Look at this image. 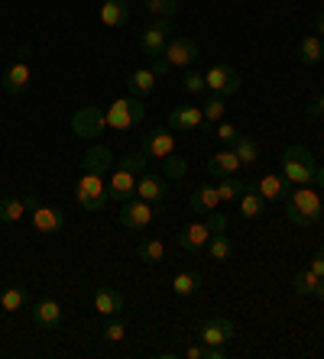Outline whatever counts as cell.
Returning <instances> with one entry per match:
<instances>
[{
    "label": "cell",
    "instance_id": "5bb4252c",
    "mask_svg": "<svg viewBox=\"0 0 324 359\" xmlns=\"http://www.w3.org/2000/svg\"><path fill=\"white\" fill-rule=\"evenodd\" d=\"M143 152L150 159H166L175 152V136L169 130H146L143 133Z\"/></svg>",
    "mask_w": 324,
    "mask_h": 359
},
{
    "label": "cell",
    "instance_id": "4fadbf2b",
    "mask_svg": "<svg viewBox=\"0 0 324 359\" xmlns=\"http://www.w3.org/2000/svg\"><path fill=\"white\" fill-rule=\"evenodd\" d=\"M166 194H169V184H166V178H162V175L143 172V175L136 178V198L150 201L153 208H159V204L166 201Z\"/></svg>",
    "mask_w": 324,
    "mask_h": 359
},
{
    "label": "cell",
    "instance_id": "52a82bcc",
    "mask_svg": "<svg viewBox=\"0 0 324 359\" xmlns=\"http://www.w3.org/2000/svg\"><path fill=\"white\" fill-rule=\"evenodd\" d=\"M233 337H237V327H233V320L224 318V314L205 318L198 324V340L205 343V346H227Z\"/></svg>",
    "mask_w": 324,
    "mask_h": 359
},
{
    "label": "cell",
    "instance_id": "8d00e7d4",
    "mask_svg": "<svg viewBox=\"0 0 324 359\" xmlns=\"http://www.w3.org/2000/svg\"><path fill=\"white\" fill-rule=\"evenodd\" d=\"M146 162H150L146 152H127V156L117 159V168H127V172H134V175H143V172H146Z\"/></svg>",
    "mask_w": 324,
    "mask_h": 359
},
{
    "label": "cell",
    "instance_id": "74e56055",
    "mask_svg": "<svg viewBox=\"0 0 324 359\" xmlns=\"http://www.w3.org/2000/svg\"><path fill=\"white\" fill-rule=\"evenodd\" d=\"M0 308L10 311V314H13V311H23L26 308V292H23V288H17V285H13V288H7V292L0 294Z\"/></svg>",
    "mask_w": 324,
    "mask_h": 359
},
{
    "label": "cell",
    "instance_id": "484cf974",
    "mask_svg": "<svg viewBox=\"0 0 324 359\" xmlns=\"http://www.w3.org/2000/svg\"><path fill=\"white\" fill-rule=\"evenodd\" d=\"M257 191L263 194V201H285V194H289V182H285L283 175H263L257 182Z\"/></svg>",
    "mask_w": 324,
    "mask_h": 359
},
{
    "label": "cell",
    "instance_id": "bcb514c9",
    "mask_svg": "<svg viewBox=\"0 0 324 359\" xmlns=\"http://www.w3.org/2000/svg\"><path fill=\"white\" fill-rule=\"evenodd\" d=\"M308 269H311L318 278H324V246H318V252L311 256V266H308Z\"/></svg>",
    "mask_w": 324,
    "mask_h": 359
},
{
    "label": "cell",
    "instance_id": "277c9868",
    "mask_svg": "<svg viewBox=\"0 0 324 359\" xmlns=\"http://www.w3.org/2000/svg\"><path fill=\"white\" fill-rule=\"evenodd\" d=\"M146 117V107L140 104V97H120L110 104V110H104V120H108V130H134L136 123H143Z\"/></svg>",
    "mask_w": 324,
    "mask_h": 359
},
{
    "label": "cell",
    "instance_id": "ac0fdd59",
    "mask_svg": "<svg viewBox=\"0 0 324 359\" xmlns=\"http://www.w3.org/2000/svg\"><path fill=\"white\" fill-rule=\"evenodd\" d=\"M208 240H211V230L205 220H195V224H188L182 233H179V246H182L185 252H201L208 246Z\"/></svg>",
    "mask_w": 324,
    "mask_h": 359
},
{
    "label": "cell",
    "instance_id": "7bdbcfd3",
    "mask_svg": "<svg viewBox=\"0 0 324 359\" xmlns=\"http://www.w3.org/2000/svg\"><path fill=\"white\" fill-rule=\"evenodd\" d=\"M214 130H217V140L227 142V146H233V142H237V136H240V130H237L233 123H217Z\"/></svg>",
    "mask_w": 324,
    "mask_h": 359
},
{
    "label": "cell",
    "instance_id": "cb8c5ba5",
    "mask_svg": "<svg viewBox=\"0 0 324 359\" xmlns=\"http://www.w3.org/2000/svg\"><path fill=\"white\" fill-rule=\"evenodd\" d=\"M237 168H240V159L233 156V149H221L208 159V175H214V178L237 175Z\"/></svg>",
    "mask_w": 324,
    "mask_h": 359
},
{
    "label": "cell",
    "instance_id": "5b68a950",
    "mask_svg": "<svg viewBox=\"0 0 324 359\" xmlns=\"http://www.w3.org/2000/svg\"><path fill=\"white\" fill-rule=\"evenodd\" d=\"M30 52H33V46H20V59L13 62V65L4 72V91L13 94V97H20V94L30 88V81H33V65H30Z\"/></svg>",
    "mask_w": 324,
    "mask_h": 359
},
{
    "label": "cell",
    "instance_id": "b9f144b4",
    "mask_svg": "<svg viewBox=\"0 0 324 359\" xmlns=\"http://www.w3.org/2000/svg\"><path fill=\"white\" fill-rule=\"evenodd\" d=\"M205 224H208L211 233H224L227 226H231V220H227V214H221V210H211V214H205Z\"/></svg>",
    "mask_w": 324,
    "mask_h": 359
},
{
    "label": "cell",
    "instance_id": "4316f807",
    "mask_svg": "<svg viewBox=\"0 0 324 359\" xmlns=\"http://www.w3.org/2000/svg\"><path fill=\"white\" fill-rule=\"evenodd\" d=\"M237 204H240V217L243 220H257V217L266 214V201H263V194H259L257 188H247Z\"/></svg>",
    "mask_w": 324,
    "mask_h": 359
},
{
    "label": "cell",
    "instance_id": "603a6c76",
    "mask_svg": "<svg viewBox=\"0 0 324 359\" xmlns=\"http://www.w3.org/2000/svg\"><path fill=\"white\" fill-rule=\"evenodd\" d=\"M82 165L84 172H94V175H108L110 165H114V152L108 149V146H94V149H88L82 156Z\"/></svg>",
    "mask_w": 324,
    "mask_h": 359
},
{
    "label": "cell",
    "instance_id": "83f0119b",
    "mask_svg": "<svg viewBox=\"0 0 324 359\" xmlns=\"http://www.w3.org/2000/svg\"><path fill=\"white\" fill-rule=\"evenodd\" d=\"M136 259L146 262V266H159V262H166V243L162 240H143L136 246Z\"/></svg>",
    "mask_w": 324,
    "mask_h": 359
},
{
    "label": "cell",
    "instance_id": "1f68e13d",
    "mask_svg": "<svg viewBox=\"0 0 324 359\" xmlns=\"http://www.w3.org/2000/svg\"><path fill=\"white\" fill-rule=\"evenodd\" d=\"M208 256L214 262H227L233 256V240L227 233H211L208 240Z\"/></svg>",
    "mask_w": 324,
    "mask_h": 359
},
{
    "label": "cell",
    "instance_id": "f546056e",
    "mask_svg": "<svg viewBox=\"0 0 324 359\" xmlns=\"http://www.w3.org/2000/svg\"><path fill=\"white\" fill-rule=\"evenodd\" d=\"M233 156L240 159V165H253V162L259 159V142L253 140V136L240 133L237 136V142H233Z\"/></svg>",
    "mask_w": 324,
    "mask_h": 359
},
{
    "label": "cell",
    "instance_id": "e0dca14e",
    "mask_svg": "<svg viewBox=\"0 0 324 359\" xmlns=\"http://www.w3.org/2000/svg\"><path fill=\"white\" fill-rule=\"evenodd\" d=\"M94 311L104 314V318H120V311H124V294L114 292L110 285H98V288H94Z\"/></svg>",
    "mask_w": 324,
    "mask_h": 359
},
{
    "label": "cell",
    "instance_id": "8992f818",
    "mask_svg": "<svg viewBox=\"0 0 324 359\" xmlns=\"http://www.w3.org/2000/svg\"><path fill=\"white\" fill-rule=\"evenodd\" d=\"M169 33H172V17H156L140 36V49L146 59H159L169 46Z\"/></svg>",
    "mask_w": 324,
    "mask_h": 359
},
{
    "label": "cell",
    "instance_id": "44dd1931",
    "mask_svg": "<svg viewBox=\"0 0 324 359\" xmlns=\"http://www.w3.org/2000/svg\"><path fill=\"white\" fill-rule=\"evenodd\" d=\"M295 59L302 65H321L324 62V42L318 33H308L299 39V49H295Z\"/></svg>",
    "mask_w": 324,
    "mask_h": 359
},
{
    "label": "cell",
    "instance_id": "f6af8a7d",
    "mask_svg": "<svg viewBox=\"0 0 324 359\" xmlns=\"http://www.w3.org/2000/svg\"><path fill=\"white\" fill-rule=\"evenodd\" d=\"M308 117L315 120V117H324V94H318V97H311V104H308V110H305Z\"/></svg>",
    "mask_w": 324,
    "mask_h": 359
},
{
    "label": "cell",
    "instance_id": "ffe728a7",
    "mask_svg": "<svg viewBox=\"0 0 324 359\" xmlns=\"http://www.w3.org/2000/svg\"><path fill=\"white\" fill-rule=\"evenodd\" d=\"M33 226L39 233H58L65 226V214L52 204H39V208H33Z\"/></svg>",
    "mask_w": 324,
    "mask_h": 359
},
{
    "label": "cell",
    "instance_id": "ee69618b",
    "mask_svg": "<svg viewBox=\"0 0 324 359\" xmlns=\"http://www.w3.org/2000/svg\"><path fill=\"white\" fill-rule=\"evenodd\" d=\"M153 75H156V78H166L169 75V72H172V65H169V59H166V55H159V59H153Z\"/></svg>",
    "mask_w": 324,
    "mask_h": 359
},
{
    "label": "cell",
    "instance_id": "d590c367",
    "mask_svg": "<svg viewBox=\"0 0 324 359\" xmlns=\"http://www.w3.org/2000/svg\"><path fill=\"white\" fill-rule=\"evenodd\" d=\"M292 288H295V294H315L318 276L311 272V269H302V272H295V276H292Z\"/></svg>",
    "mask_w": 324,
    "mask_h": 359
},
{
    "label": "cell",
    "instance_id": "f907efd6",
    "mask_svg": "<svg viewBox=\"0 0 324 359\" xmlns=\"http://www.w3.org/2000/svg\"><path fill=\"white\" fill-rule=\"evenodd\" d=\"M315 182H318V188H324V165H318V175H315Z\"/></svg>",
    "mask_w": 324,
    "mask_h": 359
},
{
    "label": "cell",
    "instance_id": "f5cc1de1",
    "mask_svg": "<svg viewBox=\"0 0 324 359\" xmlns=\"http://www.w3.org/2000/svg\"><path fill=\"white\" fill-rule=\"evenodd\" d=\"M0 311H4V308H0Z\"/></svg>",
    "mask_w": 324,
    "mask_h": 359
},
{
    "label": "cell",
    "instance_id": "9a60e30c",
    "mask_svg": "<svg viewBox=\"0 0 324 359\" xmlns=\"http://www.w3.org/2000/svg\"><path fill=\"white\" fill-rule=\"evenodd\" d=\"M62 304H58L56 298H42L33 304V324L39 327V330H56L58 324H62Z\"/></svg>",
    "mask_w": 324,
    "mask_h": 359
},
{
    "label": "cell",
    "instance_id": "ba28073f",
    "mask_svg": "<svg viewBox=\"0 0 324 359\" xmlns=\"http://www.w3.org/2000/svg\"><path fill=\"white\" fill-rule=\"evenodd\" d=\"M72 130H75L78 140H98L104 130H108V120H104V110L88 104V107L75 110L72 114Z\"/></svg>",
    "mask_w": 324,
    "mask_h": 359
},
{
    "label": "cell",
    "instance_id": "f35d334b",
    "mask_svg": "<svg viewBox=\"0 0 324 359\" xmlns=\"http://www.w3.org/2000/svg\"><path fill=\"white\" fill-rule=\"evenodd\" d=\"M140 4L153 17H175V10H179V0H140Z\"/></svg>",
    "mask_w": 324,
    "mask_h": 359
},
{
    "label": "cell",
    "instance_id": "60d3db41",
    "mask_svg": "<svg viewBox=\"0 0 324 359\" xmlns=\"http://www.w3.org/2000/svg\"><path fill=\"white\" fill-rule=\"evenodd\" d=\"M101 337H104L108 343H120V340H127V324H124L120 318H108V324H104Z\"/></svg>",
    "mask_w": 324,
    "mask_h": 359
},
{
    "label": "cell",
    "instance_id": "7c38bea8",
    "mask_svg": "<svg viewBox=\"0 0 324 359\" xmlns=\"http://www.w3.org/2000/svg\"><path fill=\"white\" fill-rule=\"evenodd\" d=\"M169 130H201V133H211L201 107H191V104H182V107L169 110Z\"/></svg>",
    "mask_w": 324,
    "mask_h": 359
},
{
    "label": "cell",
    "instance_id": "2e32d148",
    "mask_svg": "<svg viewBox=\"0 0 324 359\" xmlns=\"http://www.w3.org/2000/svg\"><path fill=\"white\" fill-rule=\"evenodd\" d=\"M136 178H140V175L127 172V168H114V172H110V188H108L110 201H120V204H127V201L136 194Z\"/></svg>",
    "mask_w": 324,
    "mask_h": 359
},
{
    "label": "cell",
    "instance_id": "30bf717a",
    "mask_svg": "<svg viewBox=\"0 0 324 359\" xmlns=\"http://www.w3.org/2000/svg\"><path fill=\"white\" fill-rule=\"evenodd\" d=\"M153 217H156V208H153L150 201H143V198H130L120 208V226H127V230H146V226L153 224Z\"/></svg>",
    "mask_w": 324,
    "mask_h": 359
},
{
    "label": "cell",
    "instance_id": "836d02e7",
    "mask_svg": "<svg viewBox=\"0 0 324 359\" xmlns=\"http://www.w3.org/2000/svg\"><path fill=\"white\" fill-rule=\"evenodd\" d=\"M188 175V162L182 159V156H166V159H162V178H166V182H182V178Z\"/></svg>",
    "mask_w": 324,
    "mask_h": 359
},
{
    "label": "cell",
    "instance_id": "d6986e66",
    "mask_svg": "<svg viewBox=\"0 0 324 359\" xmlns=\"http://www.w3.org/2000/svg\"><path fill=\"white\" fill-rule=\"evenodd\" d=\"M188 204L195 214H211V210L221 208V194H217L214 184H195L188 194Z\"/></svg>",
    "mask_w": 324,
    "mask_h": 359
},
{
    "label": "cell",
    "instance_id": "6da1fadb",
    "mask_svg": "<svg viewBox=\"0 0 324 359\" xmlns=\"http://www.w3.org/2000/svg\"><path fill=\"white\" fill-rule=\"evenodd\" d=\"M285 217L295 226H315L324 217V198L311 191V184H295V191L285 194Z\"/></svg>",
    "mask_w": 324,
    "mask_h": 359
},
{
    "label": "cell",
    "instance_id": "681fc988",
    "mask_svg": "<svg viewBox=\"0 0 324 359\" xmlns=\"http://www.w3.org/2000/svg\"><path fill=\"white\" fill-rule=\"evenodd\" d=\"M315 33H318V36H324V13H318V20H315Z\"/></svg>",
    "mask_w": 324,
    "mask_h": 359
},
{
    "label": "cell",
    "instance_id": "ab89813d",
    "mask_svg": "<svg viewBox=\"0 0 324 359\" xmlns=\"http://www.w3.org/2000/svg\"><path fill=\"white\" fill-rule=\"evenodd\" d=\"M182 91H188V94H205L208 91V84H205V75L201 72H191V68H185V75H182Z\"/></svg>",
    "mask_w": 324,
    "mask_h": 359
},
{
    "label": "cell",
    "instance_id": "3957f363",
    "mask_svg": "<svg viewBox=\"0 0 324 359\" xmlns=\"http://www.w3.org/2000/svg\"><path fill=\"white\" fill-rule=\"evenodd\" d=\"M75 201L82 204L84 210L91 214H101L108 210L110 204V194H108V184H104V175H94V172H84L75 184Z\"/></svg>",
    "mask_w": 324,
    "mask_h": 359
},
{
    "label": "cell",
    "instance_id": "7dc6e473",
    "mask_svg": "<svg viewBox=\"0 0 324 359\" xmlns=\"http://www.w3.org/2000/svg\"><path fill=\"white\" fill-rule=\"evenodd\" d=\"M185 356H188V359H205V343H198V346H188V350H185Z\"/></svg>",
    "mask_w": 324,
    "mask_h": 359
},
{
    "label": "cell",
    "instance_id": "816d5d0a",
    "mask_svg": "<svg viewBox=\"0 0 324 359\" xmlns=\"http://www.w3.org/2000/svg\"><path fill=\"white\" fill-rule=\"evenodd\" d=\"M315 294L324 301V278H318V288H315Z\"/></svg>",
    "mask_w": 324,
    "mask_h": 359
},
{
    "label": "cell",
    "instance_id": "4dcf8cb0",
    "mask_svg": "<svg viewBox=\"0 0 324 359\" xmlns=\"http://www.w3.org/2000/svg\"><path fill=\"white\" fill-rule=\"evenodd\" d=\"M172 292L179 294V298H191V294L201 292V276L198 272H179V276L172 278Z\"/></svg>",
    "mask_w": 324,
    "mask_h": 359
},
{
    "label": "cell",
    "instance_id": "7a4b0ae2",
    "mask_svg": "<svg viewBox=\"0 0 324 359\" xmlns=\"http://www.w3.org/2000/svg\"><path fill=\"white\" fill-rule=\"evenodd\" d=\"M318 159L305 146H289L283 152V178L289 184H315Z\"/></svg>",
    "mask_w": 324,
    "mask_h": 359
},
{
    "label": "cell",
    "instance_id": "9c48e42d",
    "mask_svg": "<svg viewBox=\"0 0 324 359\" xmlns=\"http://www.w3.org/2000/svg\"><path fill=\"white\" fill-rule=\"evenodd\" d=\"M205 84L221 97H231L243 88V75L233 65H211V72H205Z\"/></svg>",
    "mask_w": 324,
    "mask_h": 359
},
{
    "label": "cell",
    "instance_id": "d6a6232c",
    "mask_svg": "<svg viewBox=\"0 0 324 359\" xmlns=\"http://www.w3.org/2000/svg\"><path fill=\"white\" fill-rule=\"evenodd\" d=\"M224 110H227V97H221V94H208V97H205V107H201L205 123H221V120H224Z\"/></svg>",
    "mask_w": 324,
    "mask_h": 359
},
{
    "label": "cell",
    "instance_id": "8fae6325",
    "mask_svg": "<svg viewBox=\"0 0 324 359\" xmlns=\"http://www.w3.org/2000/svg\"><path fill=\"white\" fill-rule=\"evenodd\" d=\"M169 59V65L172 68H191V62L198 59L201 52H198V42L188 39V36H175V39H169L166 52H162Z\"/></svg>",
    "mask_w": 324,
    "mask_h": 359
},
{
    "label": "cell",
    "instance_id": "f1b7e54d",
    "mask_svg": "<svg viewBox=\"0 0 324 359\" xmlns=\"http://www.w3.org/2000/svg\"><path fill=\"white\" fill-rule=\"evenodd\" d=\"M247 188H250V184L240 182L237 175L221 178V182H217V194H221V204H237V201H240V194L247 191Z\"/></svg>",
    "mask_w": 324,
    "mask_h": 359
},
{
    "label": "cell",
    "instance_id": "e575fe53",
    "mask_svg": "<svg viewBox=\"0 0 324 359\" xmlns=\"http://www.w3.org/2000/svg\"><path fill=\"white\" fill-rule=\"evenodd\" d=\"M26 214V201L23 198H4L0 201V220L4 224H17Z\"/></svg>",
    "mask_w": 324,
    "mask_h": 359
},
{
    "label": "cell",
    "instance_id": "d4e9b609",
    "mask_svg": "<svg viewBox=\"0 0 324 359\" xmlns=\"http://www.w3.org/2000/svg\"><path fill=\"white\" fill-rule=\"evenodd\" d=\"M127 88H130V94L134 97H150L153 91H156V75H153V68H136L134 75L127 78Z\"/></svg>",
    "mask_w": 324,
    "mask_h": 359
},
{
    "label": "cell",
    "instance_id": "7402d4cb",
    "mask_svg": "<svg viewBox=\"0 0 324 359\" xmlns=\"http://www.w3.org/2000/svg\"><path fill=\"white\" fill-rule=\"evenodd\" d=\"M101 23L110 26V29L127 26L130 23V4H127V0H104V4H101Z\"/></svg>",
    "mask_w": 324,
    "mask_h": 359
},
{
    "label": "cell",
    "instance_id": "c3c4849f",
    "mask_svg": "<svg viewBox=\"0 0 324 359\" xmlns=\"http://www.w3.org/2000/svg\"><path fill=\"white\" fill-rule=\"evenodd\" d=\"M23 201H26V210L39 208V198H36V194H23Z\"/></svg>",
    "mask_w": 324,
    "mask_h": 359
}]
</instances>
